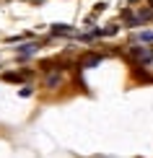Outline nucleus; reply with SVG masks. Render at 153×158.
<instances>
[{
    "instance_id": "nucleus-10",
    "label": "nucleus",
    "mask_w": 153,
    "mask_h": 158,
    "mask_svg": "<svg viewBox=\"0 0 153 158\" xmlns=\"http://www.w3.org/2000/svg\"><path fill=\"white\" fill-rule=\"evenodd\" d=\"M18 94H21V96H23V98H29V96H31V94H34V91H31V88H29V85H26V88H21V91H18Z\"/></svg>"
},
{
    "instance_id": "nucleus-6",
    "label": "nucleus",
    "mask_w": 153,
    "mask_h": 158,
    "mask_svg": "<svg viewBox=\"0 0 153 158\" xmlns=\"http://www.w3.org/2000/svg\"><path fill=\"white\" fill-rule=\"evenodd\" d=\"M3 81H5V83H21L23 75H21V73H11V70H8V73H3Z\"/></svg>"
},
{
    "instance_id": "nucleus-4",
    "label": "nucleus",
    "mask_w": 153,
    "mask_h": 158,
    "mask_svg": "<svg viewBox=\"0 0 153 158\" xmlns=\"http://www.w3.org/2000/svg\"><path fill=\"white\" fill-rule=\"evenodd\" d=\"M68 34H75L73 26H68V23H55L52 26V36H68Z\"/></svg>"
},
{
    "instance_id": "nucleus-2",
    "label": "nucleus",
    "mask_w": 153,
    "mask_h": 158,
    "mask_svg": "<svg viewBox=\"0 0 153 158\" xmlns=\"http://www.w3.org/2000/svg\"><path fill=\"white\" fill-rule=\"evenodd\" d=\"M99 62H101V55H91L88 52V55H83L81 60H78V68H96Z\"/></svg>"
},
{
    "instance_id": "nucleus-9",
    "label": "nucleus",
    "mask_w": 153,
    "mask_h": 158,
    "mask_svg": "<svg viewBox=\"0 0 153 158\" xmlns=\"http://www.w3.org/2000/svg\"><path fill=\"white\" fill-rule=\"evenodd\" d=\"M135 39H140V42H151V39H153V31H143V34H138Z\"/></svg>"
},
{
    "instance_id": "nucleus-7",
    "label": "nucleus",
    "mask_w": 153,
    "mask_h": 158,
    "mask_svg": "<svg viewBox=\"0 0 153 158\" xmlns=\"http://www.w3.org/2000/svg\"><path fill=\"white\" fill-rule=\"evenodd\" d=\"M60 83H62V75H60V73H52V75H47V88H57Z\"/></svg>"
},
{
    "instance_id": "nucleus-5",
    "label": "nucleus",
    "mask_w": 153,
    "mask_h": 158,
    "mask_svg": "<svg viewBox=\"0 0 153 158\" xmlns=\"http://www.w3.org/2000/svg\"><path fill=\"white\" fill-rule=\"evenodd\" d=\"M132 75H135L138 81H143V83H153V75H151V73H148L145 68H138V65H135V70H132Z\"/></svg>"
},
{
    "instance_id": "nucleus-8",
    "label": "nucleus",
    "mask_w": 153,
    "mask_h": 158,
    "mask_svg": "<svg viewBox=\"0 0 153 158\" xmlns=\"http://www.w3.org/2000/svg\"><path fill=\"white\" fill-rule=\"evenodd\" d=\"M117 31H119V26H117V23H109L106 29H101V36H114Z\"/></svg>"
},
{
    "instance_id": "nucleus-3",
    "label": "nucleus",
    "mask_w": 153,
    "mask_h": 158,
    "mask_svg": "<svg viewBox=\"0 0 153 158\" xmlns=\"http://www.w3.org/2000/svg\"><path fill=\"white\" fill-rule=\"evenodd\" d=\"M39 49V42H26V44H21V47H16V52H18V57H29V55H34V52Z\"/></svg>"
},
{
    "instance_id": "nucleus-1",
    "label": "nucleus",
    "mask_w": 153,
    "mask_h": 158,
    "mask_svg": "<svg viewBox=\"0 0 153 158\" xmlns=\"http://www.w3.org/2000/svg\"><path fill=\"white\" fill-rule=\"evenodd\" d=\"M130 57L135 60L138 68H143V65L153 62V49H148V47H130Z\"/></svg>"
}]
</instances>
